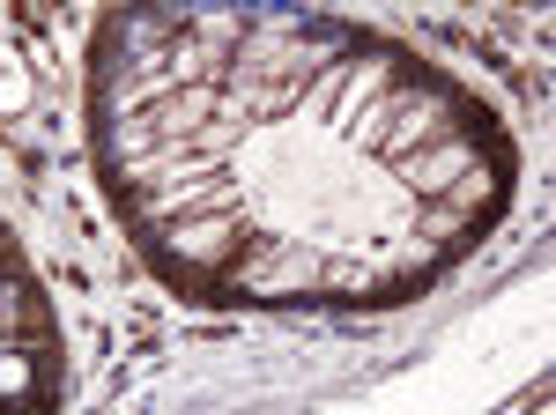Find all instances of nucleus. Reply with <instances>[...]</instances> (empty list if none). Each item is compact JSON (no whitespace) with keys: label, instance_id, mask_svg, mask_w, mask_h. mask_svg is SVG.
I'll return each mask as SVG.
<instances>
[{"label":"nucleus","instance_id":"1","mask_svg":"<svg viewBox=\"0 0 556 415\" xmlns=\"http://www.w3.org/2000/svg\"><path fill=\"white\" fill-rule=\"evenodd\" d=\"M505 415H549V378H534V393H519Z\"/></svg>","mask_w":556,"mask_h":415}]
</instances>
